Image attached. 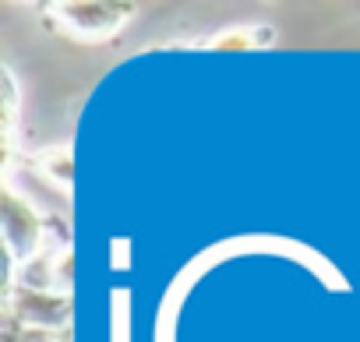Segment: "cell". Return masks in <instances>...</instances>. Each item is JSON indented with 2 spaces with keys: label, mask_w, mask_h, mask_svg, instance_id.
Listing matches in <instances>:
<instances>
[{
  "label": "cell",
  "mask_w": 360,
  "mask_h": 342,
  "mask_svg": "<svg viewBox=\"0 0 360 342\" xmlns=\"http://www.w3.org/2000/svg\"><path fill=\"white\" fill-rule=\"evenodd\" d=\"M50 15H57V25L75 39L103 43L134 15V4H53Z\"/></svg>",
  "instance_id": "6da1fadb"
},
{
  "label": "cell",
  "mask_w": 360,
  "mask_h": 342,
  "mask_svg": "<svg viewBox=\"0 0 360 342\" xmlns=\"http://www.w3.org/2000/svg\"><path fill=\"white\" fill-rule=\"evenodd\" d=\"M276 39L272 25H244V29H230L219 32L216 39H209V50H269Z\"/></svg>",
  "instance_id": "7a4b0ae2"
},
{
  "label": "cell",
  "mask_w": 360,
  "mask_h": 342,
  "mask_svg": "<svg viewBox=\"0 0 360 342\" xmlns=\"http://www.w3.org/2000/svg\"><path fill=\"white\" fill-rule=\"evenodd\" d=\"M39 169L57 184V173H60V180H64V191H71V152L68 148H46L39 159Z\"/></svg>",
  "instance_id": "3957f363"
}]
</instances>
